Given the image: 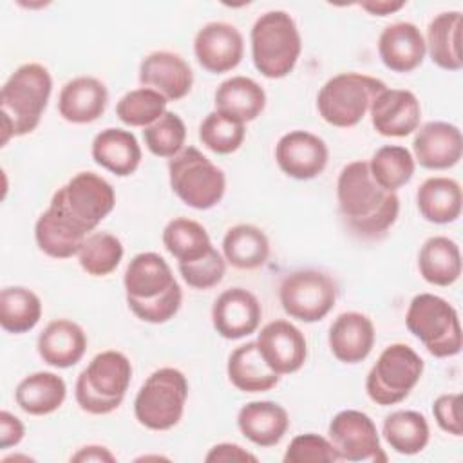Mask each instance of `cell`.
Returning a JSON list of instances; mask_svg holds the SVG:
<instances>
[{"mask_svg": "<svg viewBox=\"0 0 463 463\" xmlns=\"http://www.w3.org/2000/svg\"><path fill=\"white\" fill-rule=\"evenodd\" d=\"M329 349L338 362L358 364L365 360L374 345V324L358 311L340 313L329 327Z\"/></svg>", "mask_w": 463, "mask_h": 463, "instance_id": "obj_22", "label": "cell"}, {"mask_svg": "<svg viewBox=\"0 0 463 463\" xmlns=\"http://www.w3.org/2000/svg\"><path fill=\"white\" fill-rule=\"evenodd\" d=\"M284 463H338L342 461L336 449L329 441L315 432L295 436L282 458Z\"/></svg>", "mask_w": 463, "mask_h": 463, "instance_id": "obj_43", "label": "cell"}, {"mask_svg": "<svg viewBox=\"0 0 463 463\" xmlns=\"http://www.w3.org/2000/svg\"><path fill=\"white\" fill-rule=\"evenodd\" d=\"M107 103L109 92L103 81L94 76H78L61 87L58 112L69 123L85 125L101 118Z\"/></svg>", "mask_w": 463, "mask_h": 463, "instance_id": "obj_23", "label": "cell"}, {"mask_svg": "<svg viewBox=\"0 0 463 463\" xmlns=\"http://www.w3.org/2000/svg\"><path fill=\"white\" fill-rule=\"evenodd\" d=\"M163 246L177 264L197 260L213 248L204 226L188 217H175L165 226Z\"/></svg>", "mask_w": 463, "mask_h": 463, "instance_id": "obj_36", "label": "cell"}, {"mask_svg": "<svg viewBox=\"0 0 463 463\" xmlns=\"http://www.w3.org/2000/svg\"><path fill=\"white\" fill-rule=\"evenodd\" d=\"M336 295V282L318 269L291 271L279 288V298L286 315L306 324L322 320L333 309Z\"/></svg>", "mask_w": 463, "mask_h": 463, "instance_id": "obj_12", "label": "cell"}, {"mask_svg": "<svg viewBox=\"0 0 463 463\" xmlns=\"http://www.w3.org/2000/svg\"><path fill=\"white\" fill-rule=\"evenodd\" d=\"M42 318V300L40 297L24 288L9 286L0 293V326L4 331L13 335H22L40 322Z\"/></svg>", "mask_w": 463, "mask_h": 463, "instance_id": "obj_35", "label": "cell"}, {"mask_svg": "<svg viewBox=\"0 0 463 463\" xmlns=\"http://www.w3.org/2000/svg\"><path fill=\"white\" fill-rule=\"evenodd\" d=\"M215 110L241 123L253 121L266 107L264 89L248 76H232L224 80L213 96Z\"/></svg>", "mask_w": 463, "mask_h": 463, "instance_id": "obj_27", "label": "cell"}, {"mask_svg": "<svg viewBox=\"0 0 463 463\" xmlns=\"http://www.w3.org/2000/svg\"><path fill=\"white\" fill-rule=\"evenodd\" d=\"M367 165L376 184L387 192H396L405 186L416 170V161L411 150L400 145L380 146Z\"/></svg>", "mask_w": 463, "mask_h": 463, "instance_id": "obj_37", "label": "cell"}, {"mask_svg": "<svg viewBox=\"0 0 463 463\" xmlns=\"http://www.w3.org/2000/svg\"><path fill=\"white\" fill-rule=\"evenodd\" d=\"M432 414L438 423V427L443 432H449L452 436H461L463 434V425H461V394L459 392H450V394H441L434 400L432 403Z\"/></svg>", "mask_w": 463, "mask_h": 463, "instance_id": "obj_45", "label": "cell"}, {"mask_svg": "<svg viewBox=\"0 0 463 463\" xmlns=\"http://www.w3.org/2000/svg\"><path fill=\"white\" fill-rule=\"evenodd\" d=\"M255 342L268 367L280 376L297 373L306 362V338L302 331L289 320L268 322L260 329Z\"/></svg>", "mask_w": 463, "mask_h": 463, "instance_id": "obj_16", "label": "cell"}, {"mask_svg": "<svg viewBox=\"0 0 463 463\" xmlns=\"http://www.w3.org/2000/svg\"><path fill=\"white\" fill-rule=\"evenodd\" d=\"M146 148L157 157L172 159L184 148L186 127L179 114L166 110L159 119L143 128Z\"/></svg>", "mask_w": 463, "mask_h": 463, "instance_id": "obj_42", "label": "cell"}, {"mask_svg": "<svg viewBox=\"0 0 463 463\" xmlns=\"http://www.w3.org/2000/svg\"><path fill=\"white\" fill-rule=\"evenodd\" d=\"M237 427L257 447L277 445L289 429L288 411L269 400L250 402L239 409Z\"/></svg>", "mask_w": 463, "mask_h": 463, "instance_id": "obj_25", "label": "cell"}, {"mask_svg": "<svg viewBox=\"0 0 463 463\" xmlns=\"http://www.w3.org/2000/svg\"><path fill=\"white\" fill-rule=\"evenodd\" d=\"M327 159L329 150L326 141L307 130H291L275 145V161L279 168L298 181L320 175Z\"/></svg>", "mask_w": 463, "mask_h": 463, "instance_id": "obj_14", "label": "cell"}, {"mask_svg": "<svg viewBox=\"0 0 463 463\" xmlns=\"http://www.w3.org/2000/svg\"><path fill=\"white\" fill-rule=\"evenodd\" d=\"M112 184L94 174L78 172L51 199L47 212L74 233L87 237L114 210Z\"/></svg>", "mask_w": 463, "mask_h": 463, "instance_id": "obj_4", "label": "cell"}, {"mask_svg": "<svg viewBox=\"0 0 463 463\" xmlns=\"http://www.w3.org/2000/svg\"><path fill=\"white\" fill-rule=\"evenodd\" d=\"M385 89L387 85L374 76L340 72L329 78L318 90L317 109L326 123L349 128L364 119L374 98Z\"/></svg>", "mask_w": 463, "mask_h": 463, "instance_id": "obj_7", "label": "cell"}, {"mask_svg": "<svg viewBox=\"0 0 463 463\" xmlns=\"http://www.w3.org/2000/svg\"><path fill=\"white\" fill-rule=\"evenodd\" d=\"M186 398V376L175 367H161L139 387L134 398V416L150 430H168L183 418Z\"/></svg>", "mask_w": 463, "mask_h": 463, "instance_id": "obj_9", "label": "cell"}, {"mask_svg": "<svg viewBox=\"0 0 463 463\" xmlns=\"http://www.w3.org/2000/svg\"><path fill=\"white\" fill-rule=\"evenodd\" d=\"M418 269L432 286H452L461 275L459 246L445 235L427 239L418 253Z\"/></svg>", "mask_w": 463, "mask_h": 463, "instance_id": "obj_32", "label": "cell"}, {"mask_svg": "<svg viewBox=\"0 0 463 463\" xmlns=\"http://www.w3.org/2000/svg\"><path fill=\"white\" fill-rule=\"evenodd\" d=\"M36 349L47 365L67 369L83 358L87 349V335L80 324L67 318H58L49 322L38 335Z\"/></svg>", "mask_w": 463, "mask_h": 463, "instance_id": "obj_24", "label": "cell"}, {"mask_svg": "<svg viewBox=\"0 0 463 463\" xmlns=\"http://www.w3.org/2000/svg\"><path fill=\"white\" fill-rule=\"evenodd\" d=\"M360 7L364 11H367L369 14H374V16H387V14H392L396 11H400L402 7H405V2L400 0V2H387V0H378V2H362Z\"/></svg>", "mask_w": 463, "mask_h": 463, "instance_id": "obj_49", "label": "cell"}, {"mask_svg": "<svg viewBox=\"0 0 463 463\" xmlns=\"http://www.w3.org/2000/svg\"><path fill=\"white\" fill-rule=\"evenodd\" d=\"M168 179L172 192L195 210L213 208L226 190L224 172L195 146H184L168 159Z\"/></svg>", "mask_w": 463, "mask_h": 463, "instance_id": "obj_10", "label": "cell"}, {"mask_svg": "<svg viewBox=\"0 0 463 463\" xmlns=\"http://www.w3.org/2000/svg\"><path fill=\"white\" fill-rule=\"evenodd\" d=\"M194 52L199 65L212 72L222 74L233 71L244 54L241 31L228 22L204 24L194 38Z\"/></svg>", "mask_w": 463, "mask_h": 463, "instance_id": "obj_15", "label": "cell"}, {"mask_svg": "<svg viewBox=\"0 0 463 463\" xmlns=\"http://www.w3.org/2000/svg\"><path fill=\"white\" fill-rule=\"evenodd\" d=\"M34 239L45 255L52 259H69L78 255L87 237L74 233L45 210L34 224Z\"/></svg>", "mask_w": 463, "mask_h": 463, "instance_id": "obj_40", "label": "cell"}, {"mask_svg": "<svg viewBox=\"0 0 463 463\" xmlns=\"http://www.w3.org/2000/svg\"><path fill=\"white\" fill-rule=\"evenodd\" d=\"M127 304L143 322L163 324L174 318L183 302V291L168 262L154 251L132 257L123 277Z\"/></svg>", "mask_w": 463, "mask_h": 463, "instance_id": "obj_2", "label": "cell"}, {"mask_svg": "<svg viewBox=\"0 0 463 463\" xmlns=\"http://www.w3.org/2000/svg\"><path fill=\"white\" fill-rule=\"evenodd\" d=\"M123 253V244L116 235L94 232L83 241L78 251V262L89 275L105 277L119 266Z\"/></svg>", "mask_w": 463, "mask_h": 463, "instance_id": "obj_38", "label": "cell"}, {"mask_svg": "<svg viewBox=\"0 0 463 463\" xmlns=\"http://www.w3.org/2000/svg\"><path fill=\"white\" fill-rule=\"evenodd\" d=\"M139 83L157 90L166 101H177L192 90L194 72L177 52L154 51L139 63Z\"/></svg>", "mask_w": 463, "mask_h": 463, "instance_id": "obj_20", "label": "cell"}, {"mask_svg": "<svg viewBox=\"0 0 463 463\" xmlns=\"http://www.w3.org/2000/svg\"><path fill=\"white\" fill-rule=\"evenodd\" d=\"M373 128L385 137H405L418 130L421 107L414 92L407 89L382 90L371 109Z\"/></svg>", "mask_w": 463, "mask_h": 463, "instance_id": "obj_18", "label": "cell"}, {"mask_svg": "<svg viewBox=\"0 0 463 463\" xmlns=\"http://www.w3.org/2000/svg\"><path fill=\"white\" fill-rule=\"evenodd\" d=\"M67 396V385L61 376L51 371H38L24 380L14 389L16 405L31 416H45L61 407Z\"/></svg>", "mask_w": 463, "mask_h": 463, "instance_id": "obj_31", "label": "cell"}, {"mask_svg": "<svg viewBox=\"0 0 463 463\" xmlns=\"http://www.w3.org/2000/svg\"><path fill=\"white\" fill-rule=\"evenodd\" d=\"M255 69L269 80L288 76L302 52V38L291 14L275 9L262 13L250 33Z\"/></svg>", "mask_w": 463, "mask_h": 463, "instance_id": "obj_5", "label": "cell"}, {"mask_svg": "<svg viewBox=\"0 0 463 463\" xmlns=\"http://www.w3.org/2000/svg\"><path fill=\"white\" fill-rule=\"evenodd\" d=\"M262 307L257 297L244 288L224 289L212 306V324L226 340H239L257 331Z\"/></svg>", "mask_w": 463, "mask_h": 463, "instance_id": "obj_17", "label": "cell"}, {"mask_svg": "<svg viewBox=\"0 0 463 463\" xmlns=\"http://www.w3.org/2000/svg\"><path fill=\"white\" fill-rule=\"evenodd\" d=\"M461 24L463 16L459 11H443L429 22L425 47L432 63L439 69L456 72L463 67Z\"/></svg>", "mask_w": 463, "mask_h": 463, "instance_id": "obj_28", "label": "cell"}, {"mask_svg": "<svg viewBox=\"0 0 463 463\" xmlns=\"http://www.w3.org/2000/svg\"><path fill=\"white\" fill-rule=\"evenodd\" d=\"M222 257L237 269H257L269 257V241L255 224H235L224 233Z\"/></svg>", "mask_w": 463, "mask_h": 463, "instance_id": "obj_33", "label": "cell"}, {"mask_svg": "<svg viewBox=\"0 0 463 463\" xmlns=\"http://www.w3.org/2000/svg\"><path fill=\"white\" fill-rule=\"evenodd\" d=\"M130 380L132 364L123 353L114 349L98 353L76 380V402L89 414H109L125 400Z\"/></svg>", "mask_w": 463, "mask_h": 463, "instance_id": "obj_6", "label": "cell"}, {"mask_svg": "<svg viewBox=\"0 0 463 463\" xmlns=\"http://www.w3.org/2000/svg\"><path fill=\"white\" fill-rule=\"evenodd\" d=\"M327 436L342 461H387L374 421L362 411L345 409L333 416Z\"/></svg>", "mask_w": 463, "mask_h": 463, "instance_id": "obj_13", "label": "cell"}, {"mask_svg": "<svg viewBox=\"0 0 463 463\" xmlns=\"http://www.w3.org/2000/svg\"><path fill=\"white\" fill-rule=\"evenodd\" d=\"M382 63L392 72H411L423 63L427 54L425 36L411 22L389 24L378 38Z\"/></svg>", "mask_w": 463, "mask_h": 463, "instance_id": "obj_21", "label": "cell"}, {"mask_svg": "<svg viewBox=\"0 0 463 463\" xmlns=\"http://www.w3.org/2000/svg\"><path fill=\"white\" fill-rule=\"evenodd\" d=\"M246 136L244 123L228 118L217 110H212L199 125L201 143L221 156L232 154L241 148Z\"/></svg>", "mask_w": 463, "mask_h": 463, "instance_id": "obj_41", "label": "cell"}, {"mask_svg": "<svg viewBox=\"0 0 463 463\" xmlns=\"http://www.w3.org/2000/svg\"><path fill=\"white\" fill-rule=\"evenodd\" d=\"M71 461H96V463H103V461H116V456L107 449V447H101V445H87V447H81L76 454H72Z\"/></svg>", "mask_w": 463, "mask_h": 463, "instance_id": "obj_48", "label": "cell"}, {"mask_svg": "<svg viewBox=\"0 0 463 463\" xmlns=\"http://www.w3.org/2000/svg\"><path fill=\"white\" fill-rule=\"evenodd\" d=\"M414 161L427 170H447L459 163L463 154L461 130L447 121H429L418 127L412 141Z\"/></svg>", "mask_w": 463, "mask_h": 463, "instance_id": "obj_19", "label": "cell"}, {"mask_svg": "<svg viewBox=\"0 0 463 463\" xmlns=\"http://www.w3.org/2000/svg\"><path fill=\"white\" fill-rule=\"evenodd\" d=\"M51 92L52 78L42 63H24L5 80L0 90L2 145L40 125Z\"/></svg>", "mask_w": 463, "mask_h": 463, "instance_id": "obj_3", "label": "cell"}, {"mask_svg": "<svg viewBox=\"0 0 463 463\" xmlns=\"http://www.w3.org/2000/svg\"><path fill=\"white\" fill-rule=\"evenodd\" d=\"M92 159L118 177L134 174L141 163V146L130 130L105 128L92 139Z\"/></svg>", "mask_w": 463, "mask_h": 463, "instance_id": "obj_26", "label": "cell"}, {"mask_svg": "<svg viewBox=\"0 0 463 463\" xmlns=\"http://www.w3.org/2000/svg\"><path fill=\"white\" fill-rule=\"evenodd\" d=\"M24 434H25V427L20 421V418L11 414L9 411H2L0 412V449H9L18 445L24 439Z\"/></svg>", "mask_w": 463, "mask_h": 463, "instance_id": "obj_47", "label": "cell"}, {"mask_svg": "<svg viewBox=\"0 0 463 463\" xmlns=\"http://www.w3.org/2000/svg\"><path fill=\"white\" fill-rule=\"evenodd\" d=\"M204 461L208 463H228V461H251L257 463V456L248 452L237 443H217L210 449V452L204 456Z\"/></svg>", "mask_w": 463, "mask_h": 463, "instance_id": "obj_46", "label": "cell"}, {"mask_svg": "<svg viewBox=\"0 0 463 463\" xmlns=\"http://www.w3.org/2000/svg\"><path fill=\"white\" fill-rule=\"evenodd\" d=\"M407 329L436 358L456 356L461 351V326L452 304L434 293L416 295L405 315Z\"/></svg>", "mask_w": 463, "mask_h": 463, "instance_id": "obj_8", "label": "cell"}, {"mask_svg": "<svg viewBox=\"0 0 463 463\" xmlns=\"http://www.w3.org/2000/svg\"><path fill=\"white\" fill-rule=\"evenodd\" d=\"M382 434L389 447L403 456H414L421 452L430 439L429 423L418 411L391 412L383 420Z\"/></svg>", "mask_w": 463, "mask_h": 463, "instance_id": "obj_34", "label": "cell"}, {"mask_svg": "<svg viewBox=\"0 0 463 463\" xmlns=\"http://www.w3.org/2000/svg\"><path fill=\"white\" fill-rule=\"evenodd\" d=\"M166 98L148 87L128 90L116 105V116L128 127H148L166 112Z\"/></svg>", "mask_w": 463, "mask_h": 463, "instance_id": "obj_39", "label": "cell"}, {"mask_svg": "<svg viewBox=\"0 0 463 463\" xmlns=\"http://www.w3.org/2000/svg\"><path fill=\"white\" fill-rule=\"evenodd\" d=\"M423 374L421 356L407 344L387 345L365 378L367 396L378 405L403 402Z\"/></svg>", "mask_w": 463, "mask_h": 463, "instance_id": "obj_11", "label": "cell"}, {"mask_svg": "<svg viewBox=\"0 0 463 463\" xmlns=\"http://www.w3.org/2000/svg\"><path fill=\"white\" fill-rule=\"evenodd\" d=\"M226 373L232 385L242 392H266L280 380V374L271 371L260 356L257 342L235 347L228 356Z\"/></svg>", "mask_w": 463, "mask_h": 463, "instance_id": "obj_30", "label": "cell"}, {"mask_svg": "<svg viewBox=\"0 0 463 463\" xmlns=\"http://www.w3.org/2000/svg\"><path fill=\"white\" fill-rule=\"evenodd\" d=\"M177 268L183 280L190 288L210 289L222 280L226 273V260L215 248H212L204 257L192 262L177 264Z\"/></svg>", "mask_w": 463, "mask_h": 463, "instance_id": "obj_44", "label": "cell"}, {"mask_svg": "<svg viewBox=\"0 0 463 463\" xmlns=\"http://www.w3.org/2000/svg\"><path fill=\"white\" fill-rule=\"evenodd\" d=\"M416 204L421 217L434 224L454 222L461 215V186L450 177H429L416 192Z\"/></svg>", "mask_w": 463, "mask_h": 463, "instance_id": "obj_29", "label": "cell"}, {"mask_svg": "<svg viewBox=\"0 0 463 463\" xmlns=\"http://www.w3.org/2000/svg\"><path fill=\"white\" fill-rule=\"evenodd\" d=\"M338 212L345 228L364 241L382 239L396 222L400 199L373 179L367 161L347 163L336 179Z\"/></svg>", "mask_w": 463, "mask_h": 463, "instance_id": "obj_1", "label": "cell"}]
</instances>
